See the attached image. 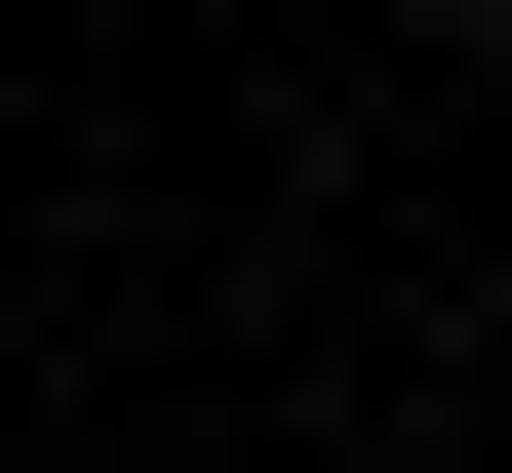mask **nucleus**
Returning <instances> with one entry per match:
<instances>
[{
	"instance_id": "obj_1",
	"label": "nucleus",
	"mask_w": 512,
	"mask_h": 473,
	"mask_svg": "<svg viewBox=\"0 0 512 473\" xmlns=\"http://www.w3.org/2000/svg\"><path fill=\"white\" fill-rule=\"evenodd\" d=\"M434 40H512V0H434Z\"/></svg>"
}]
</instances>
